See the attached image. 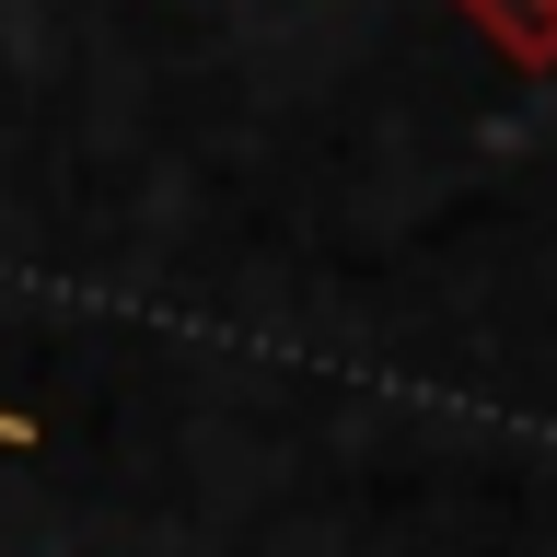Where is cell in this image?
I'll return each mask as SVG.
<instances>
[{
    "label": "cell",
    "instance_id": "1",
    "mask_svg": "<svg viewBox=\"0 0 557 557\" xmlns=\"http://www.w3.org/2000/svg\"><path fill=\"white\" fill-rule=\"evenodd\" d=\"M511 70H557V0H453Z\"/></svg>",
    "mask_w": 557,
    "mask_h": 557
},
{
    "label": "cell",
    "instance_id": "2",
    "mask_svg": "<svg viewBox=\"0 0 557 557\" xmlns=\"http://www.w3.org/2000/svg\"><path fill=\"white\" fill-rule=\"evenodd\" d=\"M0 453H35V418L24 407H0Z\"/></svg>",
    "mask_w": 557,
    "mask_h": 557
}]
</instances>
